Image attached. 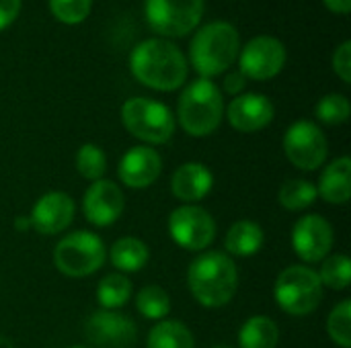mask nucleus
<instances>
[{
  "label": "nucleus",
  "mask_w": 351,
  "mask_h": 348,
  "mask_svg": "<svg viewBox=\"0 0 351 348\" xmlns=\"http://www.w3.org/2000/svg\"><path fill=\"white\" fill-rule=\"evenodd\" d=\"M109 258H111V265L119 269L121 273H138L148 265L150 250L142 240L128 236V238H119L111 246Z\"/></svg>",
  "instance_id": "obj_21"
},
{
  "label": "nucleus",
  "mask_w": 351,
  "mask_h": 348,
  "mask_svg": "<svg viewBox=\"0 0 351 348\" xmlns=\"http://www.w3.org/2000/svg\"><path fill=\"white\" fill-rule=\"evenodd\" d=\"M177 117L181 127L193 137L214 133L224 117V98L220 88L208 78L193 80L179 96Z\"/></svg>",
  "instance_id": "obj_4"
},
{
  "label": "nucleus",
  "mask_w": 351,
  "mask_h": 348,
  "mask_svg": "<svg viewBox=\"0 0 351 348\" xmlns=\"http://www.w3.org/2000/svg\"><path fill=\"white\" fill-rule=\"evenodd\" d=\"M286 158L300 170H317L325 164L329 144L323 129L313 121H296L284 135Z\"/></svg>",
  "instance_id": "obj_9"
},
{
  "label": "nucleus",
  "mask_w": 351,
  "mask_h": 348,
  "mask_svg": "<svg viewBox=\"0 0 351 348\" xmlns=\"http://www.w3.org/2000/svg\"><path fill=\"white\" fill-rule=\"evenodd\" d=\"M93 0H49L51 14L66 25H78L90 14Z\"/></svg>",
  "instance_id": "obj_31"
},
{
  "label": "nucleus",
  "mask_w": 351,
  "mask_h": 348,
  "mask_svg": "<svg viewBox=\"0 0 351 348\" xmlns=\"http://www.w3.org/2000/svg\"><path fill=\"white\" fill-rule=\"evenodd\" d=\"M317 197H319L317 185H313L311 180H304V178H292L282 185L278 201L288 211H302V209L311 207L317 201Z\"/></svg>",
  "instance_id": "obj_25"
},
{
  "label": "nucleus",
  "mask_w": 351,
  "mask_h": 348,
  "mask_svg": "<svg viewBox=\"0 0 351 348\" xmlns=\"http://www.w3.org/2000/svg\"><path fill=\"white\" fill-rule=\"evenodd\" d=\"M325 6H327L331 12L348 14L351 10V0H325Z\"/></svg>",
  "instance_id": "obj_35"
},
{
  "label": "nucleus",
  "mask_w": 351,
  "mask_h": 348,
  "mask_svg": "<svg viewBox=\"0 0 351 348\" xmlns=\"http://www.w3.org/2000/svg\"><path fill=\"white\" fill-rule=\"evenodd\" d=\"M292 248L296 256L304 263L325 260L333 248L331 224L317 213L302 215L292 230Z\"/></svg>",
  "instance_id": "obj_12"
},
{
  "label": "nucleus",
  "mask_w": 351,
  "mask_h": 348,
  "mask_svg": "<svg viewBox=\"0 0 351 348\" xmlns=\"http://www.w3.org/2000/svg\"><path fill=\"white\" fill-rule=\"evenodd\" d=\"M245 86H247V78L241 72H230L224 78V92H228V94H234L237 96L239 92L245 90Z\"/></svg>",
  "instance_id": "obj_34"
},
{
  "label": "nucleus",
  "mask_w": 351,
  "mask_h": 348,
  "mask_svg": "<svg viewBox=\"0 0 351 348\" xmlns=\"http://www.w3.org/2000/svg\"><path fill=\"white\" fill-rule=\"evenodd\" d=\"M263 242H265V234L261 226L249 219L232 224L224 238L226 250L234 256H245V258L257 254L263 248Z\"/></svg>",
  "instance_id": "obj_20"
},
{
  "label": "nucleus",
  "mask_w": 351,
  "mask_h": 348,
  "mask_svg": "<svg viewBox=\"0 0 351 348\" xmlns=\"http://www.w3.org/2000/svg\"><path fill=\"white\" fill-rule=\"evenodd\" d=\"M241 37L237 27L226 21L204 25L189 45V59L202 78H212L226 72L239 57Z\"/></svg>",
  "instance_id": "obj_3"
},
{
  "label": "nucleus",
  "mask_w": 351,
  "mask_h": 348,
  "mask_svg": "<svg viewBox=\"0 0 351 348\" xmlns=\"http://www.w3.org/2000/svg\"><path fill=\"white\" fill-rule=\"evenodd\" d=\"M187 285L204 308H222L239 289L237 265L224 252H204L189 265Z\"/></svg>",
  "instance_id": "obj_2"
},
{
  "label": "nucleus",
  "mask_w": 351,
  "mask_h": 348,
  "mask_svg": "<svg viewBox=\"0 0 351 348\" xmlns=\"http://www.w3.org/2000/svg\"><path fill=\"white\" fill-rule=\"evenodd\" d=\"M169 234L177 246L189 252H202L216 238V222L204 207L183 205L169 215Z\"/></svg>",
  "instance_id": "obj_10"
},
{
  "label": "nucleus",
  "mask_w": 351,
  "mask_h": 348,
  "mask_svg": "<svg viewBox=\"0 0 351 348\" xmlns=\"http://www.w3.org/2000/svg\"><path fill=\"white\" fill-rule=\"evenodd\" d=\"M160 172H162V158L150 146L130 148L119 160V168H117L121 183L130 189H146L154 185Z\"/></svg>",
  "instance_id": "obj_16"
},
{
  "label": "nucleus",
  "mask_w": 351,
  "mask_h": 348,
  "mask_svg": "<svg viewBox=\"0 0 351 348\" xmlns=\"http://www.w3.org/2000/svg\"><path fill=\"white\" fill-rule=\"evenodd\" d=\"M319 279L325 287L343 291L351 283V260L346 254H333L327 256L321 265Z\"/></svg>",
  "instance_id": "obj_27"
},
{
  "label": "nucleus",
  "mask_w": 351,
  "mask_h": 348,
  "mask_svg": "<svg viewBox=\"0 0 351 348\" xmlns=\"http://www.w3.org/2000/svg\"><path fill=\"white\" fill-rule=\"evenodd\" d=\"M76 170L86 180H101L107 172V156L95 144H84L76 152Z\"/></svg>",
  "instance_id": "obj_28"
},
{
  "label": "nucleus",
  "mask_w": 351,
  "mask_h": 348,
  "mask_svg": "<svg viewBox=\"0 0 351 348\" xmlns=\"http://www.w3.org/2000/svg\"><path fill=\"white\" fill-rule=\"evenodd\" d=\"M329 338L341 348H351V302L346 299L333 308L327 318Z\"/></svg>",
  "instance_id": "obj_29"
},
{
  "label": "nucleus",
  "mask_w": 351,
  "mask_h": 348,
  "mask_svg": "<svg viewBox=\"0 0 351 348\" xmlns=\"http://www.w3.org/2000/svg\"><path fill=\"white\" fill-rule=\"evenodd\" d=\"M212 348H228L226 345H216V347H212Z\"/></svg>",
  "instance_id": "obj_37"
},
{
  "label": "nucleus",
  "mask_w": 351,
  "mask_h": 348,
  "mask_svg": "<svg viewBox=\"0 0 351 348\" xmlns=\"http://www.w3.org/2000/svg\"><path fill=\"white\" fill-rule=\"evenodd\" d=\"M21 0H0V31L14 23L21 12Z\"/></svg>",
  "instance_id": "obj_33"
},
{
  "label": "nucleus",
  "mask_w": 351,
  "mask_h": 348,
  "mask_svg": "<svg viewBox=\"0 0 351 348\" xmlns=\"http://www.w3.org/2000/svg\"><path fill=\"white\" fill-rule=\"evenodd\" d=\"M274 103L263 94H239L226 109L228 123L243 133H253L274 121Z\"/></svg>",
  "instance_id": "obj_17"
},
{
  "label": "nucleus",
  "mask_w": 351,
  "mask_h": 348,
  "mask_svg": "<svg viewBox=\"0 0 351 348\" xmlns=\"http://www.w3.org/2000/svg\"><path fill=\"white\" fill-rule=\"evenodd\" d=\"M130 70L148 88L171 92L187 80V59L183 51L167 39H144L130 55Z\"/></svg>",
  "instance_id": "obj_1"
},
{
  "label": "nucleus",
  "mask_w": 351,
  "mask_h": 348,
  "mask_svg": "<svg viewBox=\"0 0 351 348\" xmlns=\"http://www.w3.org/2000/svg\"><path fill=\"white\" fill-rule=\"evenodd\" d=\"M274 297L290 316L313 314L323 302V283L319 273L302 265L284 269L276 279Z\"/></svg>",
  "instance_id": "obj_5"
},
{
  "label": "nucleus",
  "mask_w": 351,
  "mask_h": 348,
  "mask_svg": "<svg viewBox=\"0 0 351 348\" xmlns=\"http://www.w3.org/2000/svg\"><path fill=\"white\" fill-rule=\"evenodd\" d=\"M319 195L331 205H346L351 197V160L341 156L333 160L321 174Z\"/></svg>",
  "instance_id": "obj_19"
},
{
  "label": "nucleus",
  "mask_w": 351,
  "mask_h": 348,
  "mask_svg": "<svg viewBox=\"0 0 351 348\" xmlns=\"http://www.w3.org/2000/svg\"><path fill=\"white\" fill-rule=\"evenodd\" d=\"M350 113L351 105L348 96L337 94V92L323 96L315 107V115L325 125H341V123H346L350 119Z\"/></svg>",
  "instance_id": "obj_30"
},
{
  "label": "nucleus",
  "mask_w": 351,
  "mask_h": 348,
  "mask_svg": "<svg viewBox=\"0 0 351 348\" xmlns=\"http://www.w3.org/2000/svg\"><path fill=\"white\" fill-rule=\"evenodd\" d=\"M132 281L119 273L105 275L97 287V302L101 310H117L125 306L132 297Z\"/></svg>",
  "instance_id": "obj_24"
},
{
  "label": "nucleus",
  "mask_w": 351,
  "mask_h": 348,
  "mask_svg": "<svg viewBox=\"0 0 351 348\" xmlns=\"http://www.w3.org/2000/svg\"><path fill=\"white\" fill-rule=\"evenodd\" d=\"M146 348H195V340L183 322L162 320L150 330Z\"/></svg>",
  "instance_id": "obj_23"
},
{
  "label": "nucleus",
  "mask_w": 351,
  "mask_h": 348,
  "mask_svg": "<svg viewBox=\"0 0 351 348\" xmlns=\"http://www.w3.org/2000/svg\"><path fill=\"white\" fill-rule=\"evenodd\" d=\"M14 228H16L19 232L31 230V219H29V217H16V219H14Z\"/></svg>",
  "instance_id": "obj_36"
},
{
  "label": "nucleus",
  "mask_w": 351,
  "mask_h": 348,
  "mask_svg": "<svg viewBox=\"0 0 351 348\" xmlns=\"http://www.w3.org/2000/svg\"><path fill=\"white\" fill-rule=\"evenodd\" d=\"M212 187H214V176H212L210 168L202 162L181 164L173 172V178H171L173 195L187 205L197 203L204 197H208Z\"/></svg>",
  "instance_id": "obj_18"
},
{
  "label": "nucleus",
  "mask_w": 351,
  "mask_h": 348,
  "mask_svg": "<svg viewBox=\"0 0 351 348\" xmlns=\"http://www.w3.org/2000/svg\"><path fill=\"white\" fill-rule=\"evenodd\" d=\"M105 263L103 240L86 230L64 236L53 250V265L66 277H88L97 273Z\"/></svg>",
  "instance_id": "obj_7"
},
{
  "label": "nucleus",
  "mask_w": 351,
  "mask_h": 348,
  "mask_svg": "<svg viewBox=\"0 0 351 348\" xmlns=\"http://www.w3.org/2000/svg\"><path fill=\"white\" fill-rule=\"evenodd\" d=\"M84 334L99 348H130L136 340V324L115 310H97L86 320Z\"/></svg>",
  "instance_id": "obj_14"
},
{
  "label": "nucleus",
  "mask_w": 351,
  "mask_h": 348,
  "mask_svg": "<svg viewBox=\"0 0 351 348\" xmlns=\"http://www.w3.org/2000/svg\"><path fill=\"white\" fill-rule=\"evenodd\" d=\"M280 340L278 324L267 316L249 318L239 332L241 348H276Z\"/></svg>",
  "instance_id": "obj_22"
},
{
  "label": "nucleus",
  "mask_w": 351,
  "mask_h": 348,
  "mask_svg": "<svg viewBox=\"0 0 351 348\" xmlns=\"http://www.w3.org/2000/svg\"><path fill=\"white\" fill-rule=\"evenodd\" d=\"M72 348H88V347H72Z\"/></svg>",
  "instance_id": "obj_38"
},
{
  "label": "nucleus",
  "mask_w": 351,
  "mask_h": 348,
  "mask_svg": "<svg viewBox=\"0 0 351 348\" xmlns=\"http://www.w3.org/2000/svg\"><path fill=\"white\" fill-rule=\"evenodd\" d=\"M239 72L251 80H271L286 66V47L278 37H253L239 53Z\"/></svg>",
  "instance_id": "obj_11"
},
{
  "label": "nucleus",
  "mask_w": 351,
  "mask_h": 348,
  "mask_svg": "<svg viewBox=\"0 0 351 348\" xmlns=\"http://www.w3.org/2000/svg\"><path fill=\"white\" fill-rule=\"evenodd\" d=\"M333 70L346 82H351V41H343L333 53Z\"/></svg>",
  "instance_id": "obj_32"
},
{
  "label": "nucleus",
  "mask_w": 351,
  "mask_h": 348,
  "mask_svg": "<svg viewBox=\"0 0 351 348\" xmlns=\"http://www.w3.org/2000/svg\"><path fill=\"white\" fill-rule=\"evenodd\" d=\"M121 121L125 129L152 146L167 144L175 133V117L165 103L146 96L128 98L121 107Z\"/></svg>",
  "instance_id": "obj_6"
},
{
  "label": "nucleus",
  "mask_w": 351,
  "mask_h": 348,
  "mask_svg": "<svg viewBox=\"0 0 351 348\" xmlns=\"http://www.w3.org/2000/svg\"><path fill=\"white\" fill-rule=\"evenodd\" d=\"M138 312L148 320H162L171 312V297L158 285H146L136 295Z\"/></svg>",
  "instance_id": "obj_26"
},
{
  "label": "nucleus",
  "mask_w": 351,
  "mask_h": 348,
  "mask_svg": "<svg viewBox=\"0 0 351 348\" xmlns=\"http://www.w3.org/2000/svg\"><path fill=\"white\" fill-rule=\"evenodd\" d=\"M204 14V0H146V21L162 37H185Z\"/></svg>",
  "instance_id": "obj_8"
},
{
  "label": "nucleus",
  "mask_w": 351,
  "mask_h": 348,
  "mask_svg": "<svg viewBox=\"0 0 351 348\" xmlns=\"http://www.w3.org/2000/svg\"><path fill=\"white\" fill-rule=\"evenodd\" d=\"M31 228L37 230L43 236H56L64 230L74 219V201L70 195L62 191H51L39 197L31 209Z\"/></svg>",
  "instance_id": "obj_15"
},
{
  "label": "nucleus",
  "mask_w": 351,
  "mask_h": 348,
  "mask_svg": "<svg viewBox=\"0 0 351 348\" xmlns=\"http://www.w3.org/2000/svg\"><path fill=\"white\" fill-rule=\"evenodd\" d=\"M125 207V197L119 185L111 180H95L82 197V213L88 224L97 228H107L115 224Z\"/></svg>",
  "instance_id": "obj_13"
}]
</instances>
